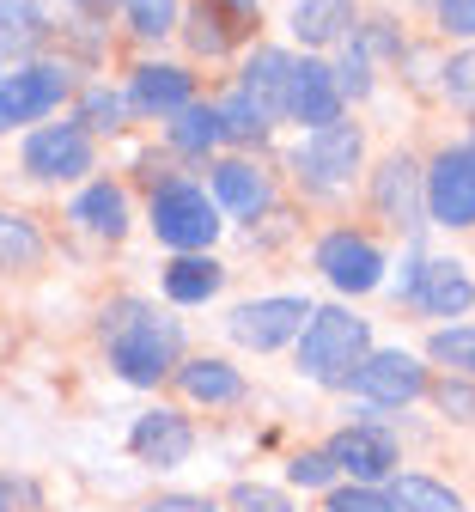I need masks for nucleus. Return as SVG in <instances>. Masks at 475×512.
Here are the masks:
<instances>
[{"mask_svg":"<svg viewBox=\"0 0 475 512\" xmlns=\"http://www.w3.org/2000/svg\"><path fill=\"white\" fill-rule=\"evenodd\" d=\"M104 348H110V366L122 384H141L153 391L159 378L177 372V354H183V330L177 317H165L159 305L147 299H116L104 311Z\"/></svg>","mask_w":475,"mask_h":512,"instance_id":"1","label":"nucleus"},{"mask_svg":"<svg viewBox=\"0 0 475 512\" xmlns=\"http://www.w3.org/2000/svg\"><path fill=\"white\" fill-rule=\"evenodd\" d=\"M372 354V324L342 305H329V311H311L305 317V330H299V372L311 384H335V391H348V378L354 366Z\"/></svg>","mask_w":475,"mask_h":512,"instance_id":"2","label":"nucleus"},{"mask_svg":"<svg viewBox=\"0 0 475 512\" xmlns=\"http://www.w3.org/2000/svg\"><path fill=\"white\" fill-rule=\"evenodd\" d=\"M360 159H366V135L354 122H329V128H311L299 141L293 171H299L305 189H317V196H342L354 183V171H360Z\"/></svg>","mask_w":475,"mask_h":512,"instance_id":"3","label":"nucleus"},{"mask_svg":"<svg viewBox=\"0 0 475 512\" xmlns=\"http://www.w3.org/2000/svg\"><path fill=\"white\" fill-rule=\"evenodd\" d=\"M153 232H159L165 250L195 256L220 238V208H214L208 189H195V183H165V189H153Z\"/></svg>","mask_w":475,"mask_h":512,"instance_id":"4","label":"nucleus"},{"mask_svg":"<svg viewBox=\"0 0 475 512\" xmlns=\"http://www.w3.org/2000/svg\"><path fill=\"white\" fill-rule=\"evenodd\" d=\"M421 196L433 226H451V232L475 226V147H445L421 177Z\"/></svg>","mask_w":475,"mask_h":512,"instance_id":"5","label":"nucleus"},{"mask_svg":"<svg viewBox=\"0 0 475 512\" xmlns=\"http://www.w3.org/2000/svg\"><path fill=\"white\" fill-rule=\"evenodd\" d=\"M348 391L366 397L372 409H402V403H415L427 391V366L409 354V348H372L354 378H348Z\"/></svg>","mask_w":475,"mask_h":512,"instance_id":"6","label":"nucleus"},{"mask_svg":"<svg viewBox=\"0 0 475 512\" xmlns=\"http://www.w3.org/2000/svg\"><path fill=\"white\" fill-rule=\"evenodd\" d=\"M305 317H311V305H305V299L275 293V299H250V305H238V311L226 317V330H232V342H238V348L275 354V348H287V342L305 330Z\"/></svg>","mask_w":475,"mask_h":512,"instance_id":"7","label":"nucleus"},{"mask_svg":"<svg viewBox=\"0 0 475 512\" xmlns=\"http://www.w3.org/2000/svg\"><path fill=\"white\" fill-rule=\"evenodd\" d=\"M25 171L43 183H67L92 171V135L80 122H43L37 135L25 141Z\"/></svg>","mask_w":475,"mask_h":512,"instance_id":"8","label":"nucleus"},{"mask_svg":"<svg viewBox=\"0 0 475 512\" xmlns=\"http://www.w3.org/2000/svg\"><path fill=\"white\" fill-rule=\"evenodd\" d=\"M329 464L342 470V476H354L360 488H378V482H390L396 476V464H402V452H396V439L384 433V427H348V433H335L329 445Z\"/></svg>","mask_w":475,"mask_h":512,"instance_id":"9","label":"nucleus"},{"mask_svg":"<svg viewBox=\"0 0 475 512\" xmlns=\"http://www.w3.org/2000/svg\"><path fill=\"white\" fill-rule=\"evenodd\" d=\"M281 116L299 122L305 135H311V128L342 122V92H335V68H329V61H293L287 92H281Z\"/></svg>","mask_w":475,"mask_h":512,"instance_id":"10","label":"nucleus"},{"mask_svg":"<svg viewBox=\"0 0 475 512\" xmlns=\"http://www.w3.org/2000/svg\"><path fill=\"white\" fill-rule=\"evenodd\" d=\"M67 68H55V61H31V68H19L13 80H0V128H19V122H37L49 116L61 98H67Z\"/></svg>","mask_w":475,"mask_h":512,"instance_id":"11","label":"nucleus"},{"mask_svg":"<svg viewBox=\"0 0 475 512\" xmlns=\"http://www.w3.org/2000/svg\"><path fill=\"white\" fill-rule=\"evenodd\" d=\"M317 269L329 275L335 293H372L384 281V250L360 232H329L317 244Z\"/></svg>","mask_w":475,"mask_h":512,"instance_id":"12","label":"nucleus"},{"mask_svg":"<svg viewBox=\"0 0 475 512\" xmlns=\"http://www.w3.org/2000/svg\"><path fill=\"white\" fill-rule=\"evenodd\" d=\"M372 196H378V214L390 220V226H402L409 238H421V226H427V196H421V165L415 159H384L378 165V177H372Z\"/></svg>","mask_w":475,"mask_h":512,"instance_id":"13","label":"nucleus"},{"mask_svg":"<svg viewBox=\"0 0 475 512\" xmlns=\"http://www.w3.org/2000/svg\"><path fill=\"white\" fill-rule=\"evenodd\" d=\"M409 299L421 311H433V317H463L475 305V275H469V263H457V256H433V263L415 269Z\"/></svg>","mask_w":475,"mask_h":512,"instance_id":"14","label":"nucleus"},{"mask_svg":"<svg viewBox=\"0 0 475 512\" xmlns=\"http://www.w3.org/2000/svg\"><path fill=\"white\" fill-rule=\"evenodd\" d=\"M128 445H134V458H141V464H153V470H177V464L195 452V427H189L177 409H147L141 421H134Z\"/></svg>","mask_w":475,"mask_h":512,"instance_id":"15","label":"nucleus"},{"mask_svg":"<svg viewBox=\"0 0 475 512\" xmlns=\"http://www.w3.org/2000/svg\"><path fill=\"white\" fill-rule=\"evenodd\" d=\"M128 104L147 110V116H177L183 104H195V74L171 68V61H147V68H134Z\"/></svg>","mask_w":475,"mask_h":512,"instance_id":"16","label":"nucleus"},{"mask_svg":"<svg viewBox=\"0 0 475 512\" xmlns=\"http://www.w3.org/2000/svg\"><path fill=\"white\" fill-rule=\"evenodd\" d=\"M177 384H183L189 403H208V409L244 397V378H238V366H226V360H177Z\"/></svg>","mask_w":475,"mask_h":512,"instance_id":"17","label":"nucleus"},{"mask_svg":"<svg viewBox=\"0 0 475 512\" xmlns=\"http://www.w3.org/2000/svg\"><path fill=\"white\" fill-rule=\"evenodd\" d=\"M354 25V0H293V37L305 49H329L342 43Z\"/></svg>","mask_w":475,"mask_h":512,"instance_id":"18","label":"nucleus"},{"mask_svg":"<svg viewBox=\"0 0 475 512\" xmlns=\"http://www.w3.org/2000/svg\"><path fill=\"white\" fill-rule=\"evenodd\" d=\"M220 287H226V269L214 263V256H177V263L165 269V299L171 305H208Z\"/></svg>","mask_w":475,"mask_h":512,"instance_id":"19","label":"nucleus"},{"mask_svg":"<svg viewBox=\"0 0 475 512\" xmlns=\"http://www.w3.org/2000/svg\"><path fill=\"white\" fill-rule=\"evenodd\" d=\"M214 202H226L232 214H262L268 208V177L244 159H226V165H214Z\"/></svg>","mask_w":475,"mask_h":512,"instance_id":"20","label":"nucleus"},{"mask_svg":"<svg viewBox=\"0 0 475 512\" xmlns=\"http://www.w3.org/2000/svg\"><path fill=\"white\" fill-rule=\"evenodd\" d=\"M287 74H293V55H287V49H256V55H250V68H244V92H250L268 116H281Z\"/></svg>","mask_w":475,"mask_h":512,"instance_id":"21","label":"nucleus"},{"mask_svg":"<svg viewBox=\"0 0 475 512\" xmlns=\"http://www.w3.org/2000/svg\"><path fill=\"white\" fill-rule=\"evenodd\" d=\"M74 220L86 232H98V238H122L128 232V196H122L116 183H92L86 196L74 202Z\"/></svg>","mask_w":475,"mask_h":512,"instance_id":"22","label":"nucleus"},{"mask_svg":"<svg viewBox=\"0 0 475 512\" xmlns=\"http://www.w3.org/2000/svg\"><path fill=\"white\" fill-rule=\"evenodd\" d=\"M390 512H463V494L433 476H390Z\"/></svg>","mask_w":475,"mask_h":512,"instance_id":"23","label":"nucleus"},{"mask_svg":"<svg viewBox=\"0 0 475 512\" xmlns=\"http://www.w3.org/2000/svg\"><path fill=\"white\" fill-rule=\"evenodd\" d=\"M165 141L177 147V153H214L226 135H220V110H208V104H183L171 122H165Z\"/></svg>","mask_w":475,"mask_h":512,"instance_id":"24","label":"nucleus"},{"mask_svg":"<svg viewBox=\"0 0 475 512\" xmlns=\"http://www.w3.org/2000/svg\"><path fill=\"white\" fill-rule=\"evenodd\" d=\"M43 263V232L25 214H0V269H37Z\"/></svg>","mask_w":475,"mask_h":512,"instance_id":"25","label":"nucleus"},{"mask_svg":"<svg viewBox=\"0 0 475 512\" xmlns=\"http://www.w3.org/2000/svg\"><path fill=\"white\" fill-rule=\"evenodd\" d=\"M49 37V19L31 0H0V49H31Z\"/></svg>","mask_w":475,"mask_h":512,"instance_id":"26","label":"nucleus"},{"mask_svg":"<svg viewBox=\"0 0 475 512\" xmlns=\"http://www.w3.org/2000/svg\"><path fill=\"white\" fill-rule=\"evenodd\" d=\"M220 135H232V141H268V110L250 92H232L220 104Z\"/></svg>","mask_w":475,"mask_h":512,"instance_id":"27","label":"nucleus"},{"mask_svg":"<svg viewBox=\"0 0 475 512\" xmlns=\"http://www.w3.org/2000/svg\"><path fill=\"white\" fill-rule=\"evenodd\" d=\"M427 354H433L445 372L475 378V324H451V330H439V336L427 342Z\"/></svg>","mask_w":475,"mask_h":512,"instance_id":"28","label":"nucleus"},{"mask_svg":"<svg viewBox=\"0 0 475 512\" xmlns=\"http://www.w3.org/2000/svg\"><path fill=\"white\" fill-rule=\"evenodd\" d=\"M80 110H86V116H80V128H86V135H92V128H98V135H116V128H122V116H128V98H122V92H110V86H92Z\"/></svg>","mask_w":475,"mask_h":512,"instance_id":"29","label":"nucleus"},{"mask_svg":"<svg viewBox=\"0 0 475 512\" xmlns=\"http://www.w3.org/2000/svg\"><path fill=\"white\" fill-rule=\"evenodd\" d=\"M177 19V0H128V31L134 37H171Z\"/></svg>","mask_w":475,"mask_h":512,"instance_id":"30","label":"nucleus"},{"mask_svg":"<svg viewBox=\"0 0 475 512\" xmlns=\"http://www.w3.org/2000/svg\"><path fill=\"white\" fill-rule=\"evenodd\" d=\"M232 512H293V500L281 488H262V482H238L232 488Z\"/></svg>","mask_w":475,"mask_h":512,"instance_id":"31","label":"nucleus"},{"mask_svg":"<svg viewBox=\"0 0 475 512\" xmlns=\"http://www.w3.org/2000/svg\"><path fill=\"white\" fill-rule=\"evenodd\" d=\"M287 476H293V488H329L342 470L329 464V452H299V458L287 464Z\"/></svg>","mask_w":475,"mask_h":512,"instance_id":"32","label":"nucleus"},{"mask_svg":"<svg viewBox=\"0 0 475 512\" xmlns=\"http://www.w3.org/2000/svg\"><path fill=\"white\" fill-rule=\"evenodd\" d=\"M323 512H390V500L378 494V488H335L329 500H323Z\"/></svg>","mask_w":475,"mask_h":512,"instance_id":"33","label":"nucleus"},{"mask_svg":"<svg viewBox=\"0 0 475 512\" xmlns=\"http://www.w3.org/2000/svg\"><path fill=\"white\" fill-rule=\"evenodd\" d=\"M433 403H439L451 421H475V384H463V378H445L439 391H433Z\"/></svg>","mask_w":475,"mask_h":512,"instance_id":"34","label":"nucleus"},{"mask_svg":"<svg viewBox=\"0 0 475 512\" xmlns=\"http://www.w3.org/2000/svg\"><path fill=\"white\" fill-rule=\"evenodd\" d=\"M195 31H189V43L201 49V55H226V43H232V31H226V19L220 13H201V19H189Z\"/></svg>","mask_w":475,"mask_h":512,"instance_id":"35","label":"nucleus"},{"mask_svg":"<svg viewBox=\"0 0 475 512\" xmlns=\"http://www.w3.org/2000/svg\"><path fill=\"white\" fill-rule=\"evenodd\" d=\"M445 92L457 104H475V55H457L451 68H445Z\"/></svg>","mask_w":475,"mask_h":512,"instance_id":"36","label":"nucleus"},{"mask_svg":"<svg viewBox=\"0 0 475 512\" xmlns=\"http://www.w3.org/2000/svg\"><path fill=\"white\" fill-rule=\"evenodd\" d=\"M439 25L451 37H475V0H439Z\"/></svg>","mask_w":475,"mask_h":512,"instance_id":"37","label":"nucleus"},{"mask_svg":"<svg viewBox=\"0 0 475 512\" xmlns=\"http://www.w3.org/2000/svg\"><path fill=\"white\" fill-rule=\"evenodd\" d=\"M147 512H220L214 500H201V494H159Z\"/></svg>","mask_w":475,"mask_h":512,"instance_id":"38","label":"nucleus"},{"mask_svg":"<svg viewBox=\"0 0 475 512\" xmlns=\"http://www.w3.org/2000/svg\"><path fill=\"white\" fill-rule=\"evenodd\" d=\"M0 512H13V482L0 476Z\"/></svg>","mask_w":475,"mask_h":512,"instance_id":"39","label":"nucleus"},{"mask_svg":"<svg viewBox=\"0 0 475 512\" xmlns=\"http://www.w3.org/2000/svg\"><path fill=\"white\" fill-rule=\"evenodd\" d=\"M232 7H238V13H250V7H256V0H232Z\"/></svg>","mask_w":475,"mask_h":512,"instance_id":"40","label":"nucleus"}]
</instances>
